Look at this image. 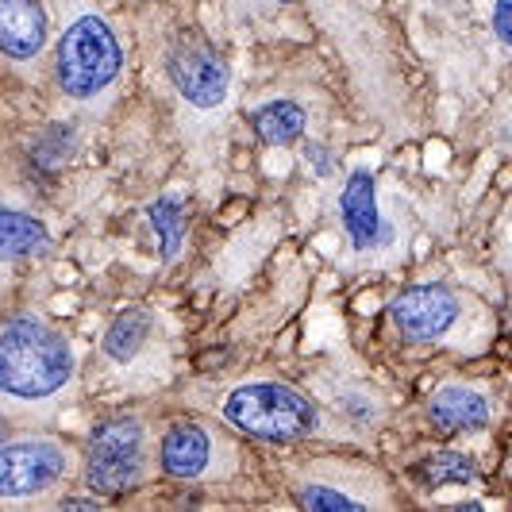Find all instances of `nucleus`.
I'll list each match as a JSON object with an SVG mask.
<instances>
[{
    "mask_svg": "<svg viewBox=\"0 0 512 512\" xmlns=\"http://www.w3.org/2000/svg\"><path fill=\"white\" fill-rule=\"evenodd\" d=\"M147 470V428L139 416H112L89 439L85 486L97 497H120L143 482Z\"/></svg>",
    "mask_w": 512,
    "mask_h": 512,
    "instance_id": "obj_4",
    "label": "nucleus"
},
{
    "mask_svg": "<svg viewBox=\"0 0 512 512\" xmlns=\"http://www.w3.org/2000/svg\"><path fill=\"white\" fill-rule=\"evenodd\" d=\"M462 301L455 289L447 285H412L405 289L393 305H389V320L397 324V332L409 343H436L459 324Z\"/></svg>",
    "mask_w": 512,
    "mask_h": 512,
    "instance_id": "obj_7",
    "label": "nucleus"
},
{
    "mask_svg": "<svg viewBox=\"0 0 512 512\" xmlns=\"http://www.w3.org/2000/svg\"><path fill=\"white\" fill-rule=\"evenodd\" d=\"M147 220H151L154 235H158V255L178 258L181 243H185V216H181V201L178 197H158L151 208H147Z\"/></svg>",
    "mask_w": 512,
    "mask_h": 512,
    "instance_id": "obj_16",
    "label": "nucleus"
},
{
    "mask_svg": "<svg viewBox=\"0 0 512 512\" xmlns=\"http://www.w3.org/2000/svg\"><path fill=\"white\" fill-rule=\"evenodd\" d=\"M51 35L47 8L39 0H0V54L12 62H31L43 54Z\"/></svg>",
    "mask_w": 512,
    "mask_h": 512,
    "instance_id": "obj_9",
    "label": "nucleus"
},
{
    "mask_svg": "<svg viewBox=\"0 0 512 512\" xmlns=\"http://www.w3.org/2000/svg\"><path fill=\"white\" fill-rule=\"evenodd\" d=\"M220 416L262 443H297L320 428L316 401L289 382H247L231 389Z\"/></svg>",
    "mask_w": 512,
    "mask_h": 512,
    "instance_id": "obj_2",
    "label": "nucleus"
},
{
    "mask_svg": "<svg viewBox=\"0 0 512 512\" xmlns=\"http://www.w3.org/2000/svg\"><path fill=\"white\" fill-rule=\"evenodd\" d=\"M297 501H301V509H312V512L370 509V505H366V501H359V497L339 493V489H328V486H301V489H297Z\"/></svg>",
    "mask_w": 512,
    "mask_h": 512,
    "instance_id": "obj_17",
    "label": "nucleus"
},
{
    "mask_svg": "<svg viewBox=\"0 0 512 512\" xmlns=\"http://www.w3.org/2000/svg\"><path fill=\"white\" fill-rule=\"evenodd\" d=\"M251 124H255L258 143H266V147H289V143H297L305 135L308 116L297 101H270L258 108Z\"/></svg>",
    "mask_w": 512,
    "mask_h": 512,
    "instance_id": "obj_14",
    "label": "nucleus"
},
{
    "mask_svg": "<svg viewBox=\"0 0 512 512\" xmlns=\"http://www.w3.org/2000/svg\"><path fill=\"white\" fill-rule=\"evenodd\" d=\"M412 474L420 478L424 489L451 486V482H478V462L470 459V455H459V451H436L424 462H416Z\"/></svg>",
    "mask_w": 512,
    "mask_h": 512,
    "instance_id": "obj_15",
    "label": "nucleus"
},
{
    "mask_svg": "<svg viewBox=\"0 0 512 512\" xmlns=\"http://www.w3.org/2000/svg\"><path fill=\"white\" fill-rule=\"evenodd\" d=\"M339 409H343L347 420H355V424H374V420H378V405H374V401L347 397V401H339Z\"/></svg>",
    "mask_w": 512,
    "mask_h": 512,
    "instance_id": "obj_18",
    "label": "nucleus"
},
{
    "mask_svg": "<svg viewBox=\"0 0 512 512\" xmlns=\"http://www.w3.org/2000/svg\"><path fill=\"white\" fill-rule=\"evenodd\" d=\"M43 251H51V231L43 228V220L0 205V262L35 258Z\"/></svg>",
    "mask_w": 512,
    "mask_h": 512,
    "instance_id": "obj_12",
    "label": "nucleus"
},
{
    "mask_svg": "<svg viewBox=\"0 0 512 512\" xmlns=\"http://www.w3.org/2000/svg\"><path fill=\"white\" fill-rule=\"evenodd\" d=\"M66 474V451L54 439H12L0 443V497H39Z\"/></svg>",
    "mask_w": 512,
    "mask_h": 512,
    "instance_id": "obj_6",
    "label": "nucleus"
},
{
    "mask_svg": "<svg viewBox=\"0 0 512 512\" xmlns=\"http://www.w3.org/2000/svg\"><path fill=\"white\" fill-rule=\"evenodd\" d=\"M62 509H101V505H97V501H85V497H70V501H62Z\"/></svg>",
    "mask_w": 512,
    "mask_h": 512,
    "instance_id": "obj_20",
    "label": "nucleus"
},
{
    "mask_svg": "<svg viewBox=\"0 0 512 512\" xmlns=\"http://www.w3.org/2000/svg\"><path fill=\"white\" fill-rule=\"evenodd\" d=\"M339 220H343V231H347L355 251H374V247H382L385 239H389L382 208H378V185H374L370 170H355L351 178L343 181Z\"/></svg>",
    "mask_w": 512,
    "mask_h": 512,
    "instance_id": "obj_8",
    "label": "nucleus"
},
{
    "mask_svg": "<svg viewBox=\"0 0 512 512\" xmlns=\"http://www.w3.org/2000/svg\"><path fill=\"white\" fill-rule=\"evenodd\" d=\"M74 343L39 316H16L0 328V393L12 401H51L74 382Z\"/></svg>",
    "mask_w": 512,
    "mask_h": 512,
    "instance_id": "obj_1",
    "label": "nucleus"
},
{
    "mask_svg": "<svg viewBox=\"0 0 512 512\" xmlns=\"http://www.w3.org/2000/svg\"><path fill=\"white\" fill-rule=\"evenodd\" d=\"M120 66H124L120 39L101 16H77L54 47V77L62 93L74 101L104 93L120 77Z\"/></svg>",
    "mask_w": 512,
    "mask_h": 512,
    "instance_id": "obj_3",
    "label": "nucleus"
},
{
    "mask_svg": "<svg viewBox=\"0 0 512 512\" xmlns=\"http://www.w3.org/2000/svg\"><path fill=\"white\" fill-rule=\"evenodd\" d=\"M4 436H8V420L0 416V443H4Z\"/></svg>",
    "mask_w": 512,
    "mask_h": 512,
    "instance_id": "obj_21",
    "label": "nucleus"
},
{
    "mask_svg": "<svg viewBox=\"0 0 512 512\" xmlns=\"http://www.w3.org/2000/svg\"><path fill=\"white\" fill-rule=\"evenodd\" d=\"M512 0H493V35L497 43H512Z\"/></svg>",
    "mask_w": 512,
    "mask_h": 512,
    "instance_id": "obj_19",
    "label": "nucleus"
},
{
    "mask_svg": "<svg viewBox=\"0 0 512 512\" xmlns=\"http://www.w3.org/2000/svg\"><path fill=\"white\" fill-rule=\"evenodd\" d=\"M151 312L147 308H128V312H120L112 324H108V332H104V359H112L116 366H128L135 362V355L147 347V339H151Z\"/></svg>",
    "mask_w": 512,
    "mask_h": 512,
    "instance_id": "obj_13",
    "label": "nucleus"
},
{
    "mask_svg": "<svg viewBox=\"0 0 512 512\" xmlns=\"http://www.w3.org/2000/svg\"><path fill=\"white\" fill-rule=\"evenodd\" d=\"M212 459H216V443H212V432L197 420H181L174 424L166 436H162V447H158V462L170 478H205L212 470Z\"/></svg>",
    "mask_w": 512,
    "mask_h": 512,
    "instance_id": "obj_10",
    "label": "nucleus"
},
{
    "mask_svg": "<svg viewBox=\"0 0 512 512\" xmlns=\"http://www.w3.org/2000/svg\"><path fill=\"white\" fill-rule=\"evenodd\" d=\"M166 77L181 93V101L212 112L228 101L231 70L220 54L208 47L201 35H178L166 51Z\"/></svg>",
    "mask_w": 512,
    "mask_h": 512,
    "instance_id": "obj_5",
    "label": "nucleus"
},
{
    "mask_svg": "<svg viewBox=\"0 0 512 512\" xmlns=\"http://www.w3.org/2000/svg\"><path fill=\"white\" fill-rule=\"evenodd\" d=\"M428 416L443 432H482L493 416V405L474 385H443L428 401Z\"/></svg>",
    "mask_w": 512,
    "mask_h": 512,
    "instance_id": "obj_11",
    "label": "nucleus"
}]
</instances>
